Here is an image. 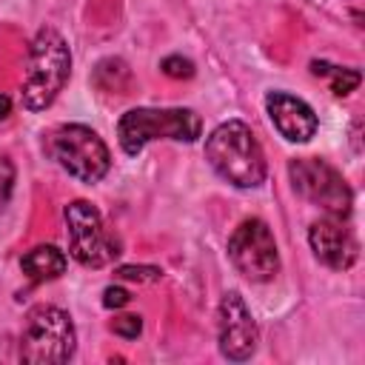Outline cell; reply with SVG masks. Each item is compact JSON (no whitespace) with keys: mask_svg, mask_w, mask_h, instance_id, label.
Instances as JSON below:
<instances>
[{"mask_svg":"<svg viewBox=\"0 0 365 365\" xmlns=\"http://www.w3.org/2000/svg\"><path fill=\"white\" fill-rule=\"evenodd\" d=\"M205 160L237 188H257L265 180V154L242 120L220 123L205 140Z\"/></svg>","mask_w":365,"mask_h":365,"instance_id":"1","label":"cell"},{"mask_svg":"<svg viewBox=\"0 0 365 365\" xmlns=\"http://www.w3.org/2000/svg\"><path fill=\"white\" fill-rule=\"evenodd\" d=\"M68 74H71V51L66 46V40L54 29H40L31 43L26 77H23V88H20L23 108H29V111L48 108L57 100V94L66 88Z\"/></svg>","mask_w":365,"mask_h":365,"instance_id":"2","label":"cell"},{"mask_svg":"<svg viewBox=\"0 0 365 365\" xmlns=\"http://www.w3.org/2000/svg\"><path fill=\"white\" fill-rule=\"evenodd\" d=\"M202 120L191 108H128L117 123V140L125 154H140L151 140L194 143Z\"/></svg>","mask_w":365,"mask_h":365,"instance_id":"3","label":"cell"},{"mask_svg":"<svg viewBox=\"0 0 365 365\" xmlns=\"http://www.w3.org/2000/svg\"><path fill=\"white\" fill-rule=\"evenodd\" d=\"M77 336L71 317L57 305H37L26 314L20 334V359L31 365H60L74 354Z\"/></svg>","mask_w":365,"mask_h":365,"instance_id":"4","label":"cell"},{"mask_svg":"<svg viewBox=\"0 0 365 365\" xmlns=\"http://www.w3.org/2000/svg\"><path fill=\"white\" fill-rule=\"evenodd\" d=\"M48 154L57 160L63 171H68L74 180L88 182V185L100 182L111 168V154L103 137L80 123L60 125L57 131H51Z\"/></svg>","mask_w":365,"mask_h":365,"instance_id":"5","label":"cell"},{"mask_svg":"<svg viewBox=\"0 0 365 365\" xmlns=\"http://www.w3.org/2000/svg\"><path fill=\"white\" fill-rule=\"evenodd\" d=\"M291 185L294 191L308 200L311 205H319L331 217H348L351 214V188L342 180V174L317 157H297L288 163Z\"/></svg>","mask_w":365,"mask_h":365,"instance_id":"6","label":"cell"},{"mask_svg":"<svg viewBox=\"0 0 365 365\" xmlns=\"http://www.w3.org/2000/svg\"><path fill=\"white\" fill-rule=\"evenodd\" d=\"M66 228L68 251L86 268H103L120 254L117 237L106 231L100 211L86 200H74L66 205Z\"/></svg>","mask_w":365,"mask_h":365,"instance_id":"7","label":"cell"},{"mask_svg":"<svg viewBox=\"0 0 365 365\" xmlns=\"http://www.w3.org/2000/svg\"><path fill=\"white\" fill-rule=\"evenodd\" d=\"M228 257H231V265L251 282H268L279 271L277 240L271 228L257 217L242 220L234 228L228 240Z\"/></svg>","mask_w":365,"mask_h":365,"instance_id":"8","label":"cell"},{"mask_svg":"<svg viewBox=\"0 0 365 365\" xmlns=\"http://www.w3.org/2000/svg\"><path fill=\"white\" fill-rule=\"evenodd\" d=\"M220 351L231 362H245L257 351V322L237 291L220 302Z\"/></svg>","mask_w":365,"mask_h":365,"instance_id":"9","label":"cell"},{"mask_svg":"<svg viewBox=\"0 0 365 365\" xmlns=\"http://www.w3.org/2000/svg\"><path fill=\"white\" fill-rule=\"evenodd\" d=\"M308 242H311L314 257H317L322 265L334 268V271L351 268V265L356 262V254H359L356 240H354V234L345 228L342 217H331V214H325V217H319L317 222H311V228H308Z\"/></svg>","mask_w":365,"mask_h":365,"instance_id":"10","label":"cell"},{"mask_svg":"<svg viewBox=\"0 0 365 365\" xmlns=\"http://www.w3.org/2000/svg\"><path fill=\"white\" fill-rule=\"evenodd\" d=\"M265 108H268L271 123L288 143H308L319 128L314 108L288 91H268Z\"/></svg>","mask_w":365,"mask_h":365,"instance_id":"11","label":"cell"},{"mask_svg":"<svg viewBox=\"0 0 365 365\" xmlns=\"http://www.w3.org/2000/svg\"><path fill=\"white\" fill-rule=\"evenodd\" d=\"M20 268L23 274H29L34 282H43V279H57L63 271H66V254L54 245H37L31 248L23 259H20Z\"/></svg>","mask_w":365,"mask_h":365,"instance_id":"12","label":"cell"},{"mask_svg":"<svg viewBox=\"0 0 365 365\" xmlns=\"http://www.w3.org/2000/svg\"><path fill=\"white\" fill-rule=\"evenodd\" d=\"M311 71L317 77H331V91L336 97L351 94L359 86V80H362V74L356 68H339V66H331V63H322V60H314L311 63Z\"/></svg>","mask_w":365,"mask_h":365,"instance_id":"13","label":"cell"},{"mask_svg":"<svg viewBox=\"0 0 365 365\" xmlns=\"http://www.w3.org/2000/svg\"><path fill=\"white\" fill-rule=\"evenodd\" d=\"M114 274L120 279H134V282H154V279L163 277V271L154 268V265H120Z\"/></svg>","mask_w":365,"mask_h":365,"instance_id":"14","label":"cell"},{"mask_svg":"<svg viewBox=\"0 0 365 365\" xmlns=\"http://www.w3.org/2000/svg\"><path fill=\"white\" fill-rule=\"evenodd\" d=\"M160 68H163L168 77H177V80L194 77V63L185 60V57H180V54H168V57L160 63Z\"/></svg>","mask_w":365,"mask_h":365,"instance_id":"15","label":"cell"},{"mask_svg":"<svg viewBox=\"0 0 365 365\" xmlns=\"http://www.w3.org/2000/svg\"><path fill=\"white\" fill-rule=\"evenodd\" d=\"M111 331H114L117 336H123V339H137V336H140V331H143V319H140L137 314L117 317V319L111 322Z\"/></svg>","mask_w":365,"mask_h":365,"instance_id":"16","label":"cell"},{"mask_svg":"<svg viewBox=\"0 0 365 365\" xmlns=\"http://www.w3.org/2000/svg\"><path fill=\"white\" fill-rule=\"evenodd\" d=\"M14 191V163L9 157H0V208L9 202Z\"/></svg>","mask_w":365,"mask_h":365,"instance_id":"17","label":"cell"},{"mask_svg":"<svg viewBox=\"0 0 365 365\" xmlns=\"http://www.w3.org/2000/svg\"><path fill=\"white\" fill-rule=\"evenodd\" d=\"M131 302V294L125 291V288H120V285H108L106 291H103V305L106 308H123V305H128Z\"/></svg>","mask_w":365,"mask_h":365,"instance_id":"18","label":"cell"},{"mask_svg":"<svg viewBox=\"0 0 365 365\" xmlns=\"http://www.w3.org/2000/svg\"><path fill=\"white\" fill-rule=\"evenodd\" d=\"M11 114V100L6 94H0V120H6Z\"/></svg>","mask_w":365,"mask_h":365,"instance_id":"19","label":"cell"}]
</instances>
